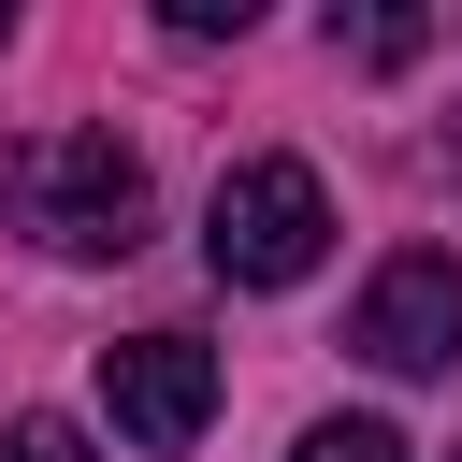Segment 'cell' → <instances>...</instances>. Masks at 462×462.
I'll use <instances>...</instances> for the list:
<instances>
[{"label": "cell", "instance_id": "cell-1", "mask_svg": "<svg viewBox=\"0 0 462 462\" xmlns=\"http://www.w3.org/2000/svg\"><path fill=\"white\" fill-rule=\"evenodd\" d=\"M0 217L58 260H130L144 245V159L116 130H29V144H0Z\"/></svg>", "mask_w": 462, "mask_h": 462}, {"label": "cell", "instance_id": "cell-2", "mask_svg": "<svg viewBox=\"0 0 462 462\" xmlns=\"http://www.w3.org/2000/svg\"><path fill=\"white\" fill-rule=\"evenodd\" d=\"M318 245H332V188H318L303 159H231V173H217V202H202L217 289H303Z\"/></svg>", "mask_w": 462, "mask_h": 462}, {"label": "cell", "instance_id": "cell-3", "mask_svg": "<svg viewBox=\"0 0 462 462\" xmlns=\"http://www.w3.org/2000/svg\"><path fill=\"white\" fill-rule=\"evenodd\" d=\"M101 404H116L130 448L173 462V448L217 419V346H202V332H116V346H101Z\"/></svg>", "mask_w": 462, "mask_h": 462}, {"label": "cell", "instance_id": "cell-4", "mask_svg": "<svg viewBox=\"0 0 462 462\" xmlns=\"http://www.w3.org/2000/svg\"><path fill=\"white\" fill-rule=\"evenodd\" d=\"M346 346H361L375 375H448V361H462V260H448V245H404V260L361 289Z\"/></svg>", "mask_w": 462, "mask_h": 462}, {"label": "cell", "instance_id": "cell-5", "mask_svg": "<svg viewBox=\"0 0 462 462\" xmlns=\"http://www.w3.org/2000/svg\"><path fill=\"white\" fill-rule=\"evenodd\" d=\"M433 43V14H332V58H361V72H404Z\"/></svg>", "mask_w": 462, "mask_h": 462}, {"label": "cell", "instance_id": "cell-6", "mask_svg": "<svg viewBox=\"0 0 462 462\" xmlns=\"http://www.w3.org/2000/svg\"><path fill=\"white\" fill-rule=\"evenodd\" d=\"M289 462H419V448H404L390 419H318V433H303Z\"/></svg>", "mask_w": 462, "mask_h": 462}, {"label": "cell", "instance_id": "cell-7", "mask_svg": "<svg viewBox=\"0 0 462 462\" xmlns=\"http://www.w3.org/2000/svg\"><path fill=\"white\" fill-rule=\"evenodd\" d=\"M0 462H101V448H87L72 419H14V433H0Z\"/></svg>", "mask_w": 462, "mask_h": 462}, {"label": "cell", "instance_id": "cell-8", "mask_svg": "<svg viewBox=\"0 0 462 462\" xmlns=\"http://www.w3.org/2000/svg\"><path fill=\"white\" fill-rule=\"evenodd\" d=\"M0 43H14V14H0Z\"/></svg>", "mask_w": 462, "mask_h": 462}]
</instances>
